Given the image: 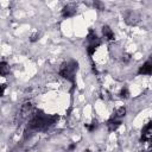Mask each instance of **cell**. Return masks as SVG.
Wrapping results in <instances>:
<instances>
[{
  "instance_id": "9c48e42d",
  "label": "cell",
  "mask_w": 152,
  "mask_h": 152,
  "mask_svg": "<svg viewBox=\"0 0 152 152\" xmlns=\"http://www.w3.org/2000/svg\"><path fill=\"white\" fill-rule=\"evenodd\" d=\"M120 125H121V121H120V120H116V119H114V118L109 119L108 122H107V127H108L109 132L116 131V129L120 127Z\"/></svg>"
},
{
  "instance_id": "5bb4252c",
  "label": "cell",
  "mask_w": 152,
  "mask_h": 152,
  "mask_svg": "<svg viewBox=\"0 0 152 152\" xmlns=\"http://www.w3.org/2000/svg\"><path fill=\"white\" fill-rule=\"evenodd\" d=\"M119 95H120V97H121V99H127V97L129 96V91H128V89H127L126 87H124V88L120 90Z\"/></svg>"
},
{
  "instance_id": "44dd1931",
  "label": "cell",
  "mask_w": 152,
  "mask_h": 152,
  "mask_svg": "<svg viewBox=\"0 0 152 152\" xmlns=\"http://www.w3.org/2000/svg\"><path fill=\"white\" fill-rule=\"evenodd\" d=\"M84 152H91V151H90V150H86Z\"/></svg>"
},
{
  "instance_id": "2e32d148",
  "label": "cell",
  "mask_w": 152,
  "mask_h": 152,
  "mask_svg": "<svg viewBox=\"0 0 152 152\" xmlns=\"http://www.w3.org/2000/svg\"><path fill=\"white\" fill-rule=\"evenodd\" d=\"M38 39H39V33H38V32L32 33V34H31V37H30V42H32V43L37 42Z\"/></svg>"
},
{
  "instance_id": "9a60e30c",
  "label": "cell",
  "mask_w": 152,
  "mask_h": 152,
  "mask_svg": "<svg viewBox=\"0 0 152 152\" xmlns=\"http://www.w3.org/2000/svg\"><path fill=\"white\" fill-rule=\"evenodd\" d=\"M93 6H94L96 10H99V11H103V10H104V5H103L101 1H95V2H93Z\"/></svg>"
},
{
  "instance_id": "d6986e66",
  "label": "cell",
  "mask_w": 152,
  "mask_h": 152,
  "mask_svg": "<svg viewBox=\"0 0 152 152\" xmlns=\"http://www.w3.org/2000/svg\"><path fill=\"white\" fill-rule=\"evenodd\" d=\"M75 148H76V144H75V142H74V144H70L69 147H68L69 151H72V150H75Z\"/></svg>"
},
{
  "instance_id": "5b68a950",
  "label": "cell",
  "mask_w": 152,
  "mask_h": 152,
  "mask_svg": "<svg viewBox=\"0 0 152 152\" xmlns=\"http://www.w3.org/2000/svg\"><path fill=\"white\" fill-rule=\"evenodd\" d=\"M75 14H76V7L74 5H66L62 10L63 18H70V17H74Z\"/></svg>"
},
{
  "instance_id": "30bf717a",
  "label": "cell",
  "mask_w": 152,
  "mask_h": 152,
  "mask_svg": "<svg viewBox=\"0 0 152 152\" xmlns=\"http://www.w3.org/2000/svg\"><path fill=\"white\" fill-rule=\"evenodd\" d=\"M10 72V65L6 62H0V76H6Z\"/></svg>"
},
{
  "instance_id": "277c9868",
  "label": "cell",
  "mask_w": 152,
  "mask_h": 152,
  "mask_svg": "<svg viewBox=\"0 0 152 152\" xmlns=\"http://www.w3.org/2000/svg\"><path fill=\"white\" fill-rule=\"evenodd\" d=\"M151 137H152V122H147L141 131L140 141L141 142H148L151 140Z\"/></svg>"
},
{
  "instance_id": "52a82bcc",
  "label": "cell",
  "mask_w": 152,
  "mask_h": 152,
  "mask_svg": "<svg viewBox=\"0 0 152 152\" xmlns=\"http://www.w3.org/2000/svg\"><path fill=\"white\" fill-rule=\"evenodd\" d=\"M151 72H152V64H151L150 61L145 62V63L139 68V70H138V74H139V75H150Z\"/></svg>"
},
{
  "instance_id": "7c38bea8",
  "label": "cell",
  "mask_w": 152,
  "mask_h": 152,
  "mask_svg": "<svg viewBox=\"0 0 152 152\" xmlns=\"http://www.w3.org/2000/svg\"><path fill=\"white\" fill-rule=\"evenodd\" d=\"M126 115V108L125 107H119L116 110H115V115L113 116L114 119L115 118H124Z\"/></svg>"
},
{
  "instance_id": "8992f818",
  "label": "cell",
  "mask_w": 152,
  "mask_h": 152,
  "mask_svg": "<svg viewBox=\"0 0 152 152\" xmlns=\"http://www.w3.org/2000/svg\"><path fill=\"white\" fill-rule=\"evenodd\" d=\"M102 34H103V37H104L107 40H109V42H113V40L115 39V34H114V32L112 31V28H110L108 25L102 26Z\"/></svg>"
},
{
  "instance_id": "8fae6325",
  "label": "cell",
  "mask_w": 152,
  "mask_h": 152,
  "mask_svg": "<svg viewBox=\"0 0 152 152\" xmlns=\"http://www.w3.org/2000/svg\"><path fill=\"white\" fill-rule=\"evenodd\" d=\"M87 40H88L89 43H95V42H99L100 39H99V37H97V34L95 33L94 30H89L88 36H87Z\"/></svg>"
},
{
  "instance_id": "7a4b0ae2",
  "label": "cell",
  "mask_w": 152,
  "mask_h": 152,
  "mask_svg": "<svg viewBox=\"0 0 152 152\" xmlns=\"http://www.w3.org/2000/svg\"><path fill=\"white\" fill-rule=\"evenodd\" d=\"M77 62L71 61V62H64L58 70L59 76H62L63 78L70 81L72 84H75V71L77 70Z\"/></svg>"
},
{
  "instance_id": "4fadbf2b",
  "label": "cell",
  "mask_w": 152,
  "mask_h": 152,
  "mask_svg": "<svg viewBox=\"0 0 152 152\" xmlns=\"http://www.w3.org/2000/svg\"><path fill=\"white\" fill-rule=\"evenodd\" d=\"M97 126H99V124H97V121H96V120H94V121H91L90 124H87V125H86V127H87V129H88L89 132L95 131V129L97 128Z\"/></svg>"
},
{
  "instance_id": "ffe728a7",
  "label": "cell",
  "mask_w": 152,
  "mask_h": 152,
  "mask_svg": "<svg viewBox=\"0 0 152 152\" xmlns=\"http://www.w3.org/2000/svg\"><path fill=\"white\" fill-rule=\"evenodd\" d=\"M139 152H148V151H145V150H142V151H139Z\"/></svg>"
},
{
  "instance_id": "3957f363",
  "label": "cell",
  "mask_w": 152,
  "mask_h": 152,
  "mask_svg": "<svg viewBox=\"0 0 152 152\" xmlns=\"http://www.w3.org/2000/svg\"><path fill=\"white\" fill-rule=\"evenodd\" d=\"M124 19H125V21H126V24L127 25H137L138 23H139V20H140V15L135 12V11H131V10H128V11H126L125 13H124Z\"/></svg>"
},
{
  "instance_id": "ac0fdd59",
  "label": "cell",
  "mask_w": 152,
  "mask_h": 152,
  "mask_svg": "<svg viewBox=\"0 0 152 152\" xmlns=\"http://www.w3.org/2000/svg\"><path fill=\"white\" fill-rule=\"evenodd\" d=\"M5 90H6V84H2V83H0V96H4V94H5Z\"/></svg>"
},
{
  "instance_id": "6da1fadb",
  "label": "cell",
  "mask_w": 152,
  "mask_h": 152,
  "mask_svg": "<svg viewBox=\"0 0 152 152\" xmlns=\"http://www.w3.org/2000/svg\"><path fill=\"white\" fill-rule=\"evenodd\" d=\"M58 119L59 116L57 114L46 115L40 110H36L28 121V128L32 131H46L53 126Z\"/></svg>"
},
{
  "instance_id": "ba28073f",
  "label": "cell",
  "mask_w": 152,
  "mask_h": 152,
  "mask_svg": "<svg viewBox=\"0 0 152 152\" xmlns=\"http://www.w3.org/2000/svg\"><path fill=\"white\" fill-rule=\"evenodd\" d=\"M31 109H32L31 102H25V103L21 106V108H20V119L26 118V116L31 113Z\"/></svg>"
},
{
  "instance_id": "e0dca14e",
  "label": "cell",
  "mask_w": 152,
  "mask_h": 152,
  "mask_svg": "<svg viewBox=\"0 0 152 152\" xmlns=\"http://www.w3.org/2000/svg\"><path fill=\"white\" fill-rule=\"evenodd\" d=\"M121 61H122L124 63H128V62L131 61V55H129V53H124Z\"/></svg>"
}]
</instances>
